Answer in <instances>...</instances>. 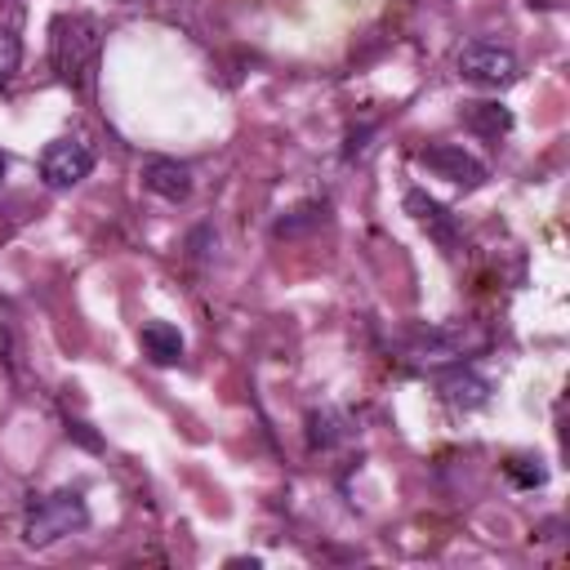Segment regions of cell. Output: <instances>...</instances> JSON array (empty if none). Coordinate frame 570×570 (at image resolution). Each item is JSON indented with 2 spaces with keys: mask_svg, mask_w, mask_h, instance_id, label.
<instances>
[{
  "mask_svg": "<svg viewBox=\"0 0 570 570\" xmlns=\"http://www.w3.org/2000/svg\"><path fill=\"white\" fill-rule=\"evenodd\" d=\"M98 49H102V36H98V22L89 13H62V18H53L49 62H53V71H58L62 85L89 89L94 85V71H98Z\"/></svg>",
  "mask_w": 570,
  "mask_h": 570,
  "instance_id": "1",
  "label": "cell"
},
{
  "mask_svg": "<svg viewBox=\"0 0 570 570\" xmlns=\"http://www.w3.org/2000/svg\"><path fill=\"white\" fill-rule=\"evenodd\" d=\"M89 525V503L80 490H53L45 499H36L27 508V521H22V543L27 548H49L76 530Z\"/></svg>",
  "mask_w": 570,
  "mask_h": 570,
  "instance_id": "2",
  "label": "cell"
},
{
  "mask_svg": "<svg viewBox=\"0 0 570 570\" xmlns=\"http://www.w3.org/2000/svg\"><path fill=\"white\" fill-rule=\"evenodd\" d=\"M454 67L468 85H481V89H503L521 76V62L508 45L499 40H468L459 53H454Z\"/></svg>",
  "mask_w": 570,
  "mask_h": 570,
  "instance_id": "3",
  "label": "cell"
},
{
  "mask_svg": "<svg viewBox=\"0 0 570 570\" xmlns=\"http://www.w3.org/2000/svg\"><path fill=\"white\" fill-rule=\"evenodd\" d=\"M481 343H485V334H476L468 325H419L405 334V356H414L423 365H445V361L476 352Z\"/></svg>",
  "mask_w": 570,
  "mask_h": 570,
  "instance_id": "4",
  "label": "cell"
},
{
  "mask_svg": "<svg viewBox=\"0 0 570 570\" xmlns=\"http://www.w3.org/2000/svg\"><path fill=\"white\" fill-rule=\"evenodd\" d=\"M89 174H94V147H89L80 134L53 138V142L45 147V156H40V178H45V187H53V191L76 187V183H85Z\"/></svg>",
  "mask_w": 570,
  "mask_h": 570,
  "instance_id": "5",
  "label": "cell"
},
{
  "mask_svg": "<svg viewBox=\"0 0 570 570\" xmlns=\"http://www.w3.org/2000/svg\"><path fill=\"white\" fill-rule=\"evenodd\" d=\"M419 165L432 169L436 178L454 183V187H468V191L485 183V165L472 151H463L459 142H432V147H423L419 151Z\"/></svg>",
  "mask_w": 570,
  "mask_h": 570,
  "instance_id": "6",
  "label": "cell"
},
{
  "mask_svg": "<svg viewBox=\"0 0 570 570\" xmlns=\"http://www.w3.org/2000/svg\"><path fill=\"white\" fill-rule=\"evenodd\" d=\"M142 187L151 191V196H160V200H187L191 196V187H196V178H191V165H183V160H174V156H147L142 160Z\"/></svg>",
  "mask_w": 570,
  "mask_h": 570,
  "instance_id": "7",
  "label": "cell"
},
{
  "mask_svg": "<svg viewBox=\"0 0 570 570\" xmlns=\"http://www.w3.org/2000/svg\"><path fill=\"white\" fill-rule=\"evenodd\" d=\"M405 209L414 214V223H419L441 249H454V245H459V223H454V214H450L441 200H432L428 191L414 187V191H405Z\"/></svg>",
  "mask_w": 570,
  "mask_h": 570,
  "instance_id": "8",
  "label": "cell"
},
{
  "mask_svg": "<svg viewBox=\"0 0 570 570\" xmlns=\"http://www.w3.org/2000/svg\"><path fill=\"white\" fill-rule=\"evenodd\" d=\"M436 392L445 396V405H454V410H481L485 401H490V383L476 374V370H445V374H436Z\"/></svg>",
  "mask_w": 570,
  "mask_h": 570,
  "instance_id": "9",
  "label": "cell"
},
{
  "mask_svg": "<svg viewBox=\"0 0 570 570\" xmlns=\"http://www.w3.org/2000/svg\"><path fill=\"white\" fill-rule=\"evenodd\" d=\"M138 343H142V352H147L156 365L183 361V334H178L169 321H147V325L138 330Z\"/></svg>",
  "mask_w": 570,
  "mask_h": 570,
  "instance_id": "10",
  "label": "cell"
},
{
  "mask_svg": "<svg viewBox=\"0 0 570 570\" xmlns=\"http://www.w3.org/2000/svg\"><path fill=\"white\" fill-rule=\"evenodd\" d=\"M463 125L472 129V134H481V138H503L508 129H512V111L503 107V102H468L463 107Z\"/></svg>",
  "mask_w": 570,
  "mask_h": 570,
  "instance_id": "11",
  "label": "cell"
},
{
  "mask_svg": "<svg viewBox=\"0 0 570 570\" xmlns=\"http://www.w3.org/2000/svg\"><path fill=\"white\" fill-rule=\"evenodd\" d=\"M338 441H347V419L338 410H312L307 414V445L312 450H334Z\"/></svg>",
  "mask_w": 570,
  "mask_h": 570,
  "instance_id": "12",
  "label": "cell"
},
{
  "mask_svg": "<svg viewBox=\"0 0 570 570\" xmlns=\"http://www.w3.org/2000/svg\"><path fill=\"white\" fill-rule=\"evenodd\" d=\"M325 200H307V205H298L294 214H285V218H276V236H303L307 227H316V223H325Z\"/></svg>",
  "mask_w": 570,
  "mask_h": 570,
  "instance_id": "13",
  "label": "cell"
},
{
  "mask_svg": "<svg viewBox=\"0 0 570 570\" xmlns=\"http://www.w3.org/2000/svg\"><path fill=\"white\" fill-rule=\"evenodd\" d=\"M508 481L512 485H521V490H539L543 481H548V468H543V459H530V454H517V459H508Z\"/></svg>",
  "mask_w": 570,
  "mask_h": 570,
  "instance_id": "14",
  "label": "cell"
},
{
  "mask_svg": "<svg viewBox=\"0 0 570 570\" xmlns=\"http://www.w3.org/2000/svg\"><path fill=\"white\" fill-rule=\"evenodd\" d=\"M18 62H22V40H18V31L0 27V89L18 76Z\"/></svg>",
  "mask_w": 570,
  "mask_h": 570,
  "instance_id": "15",
  "label": "cell"
},
{
  "mask_svg": "<svg viewBox=\"0 0 570 570\" xmlns=\"http://www.w3.org/2000/svg\"><path fill=\"white\" fill-rule=\"evenodd\" d=\"M67 436H76L85 450H102V441L89 432V423H80V419H67Z\"/></svg>",
  "mask_w": 570,
  "mask_h": 570,
  "instance_id": "16",
  "label": "cell"
},
{
  "mask_svg": "<svg viewBox=\"0 0 570 570\" xmlns=\"http://www.w3.org/2000/svg\"><path fill=\"white\" fill-rule=\"evenodd\" d=\"M370 134H374V125H361V129H352V134H347V147H343V156H347V160H352V156H361Z\"/></svg>",
  "mask_w": 570,
  "mask_h": 570,
  "instance_id": "17",
  "label": "cell"
},
{
  "mask_svg": "<svg viewBox=\"0 0 570 570\" xmlns=\"http://www.w3.org/2000/svg\"><path fill=\"white\" fill-rule=\"evenodd\" d=\"M209 240H214V232H209V227H196V232H191V240H187L191 258H205V254H209Z\"/></svg>",
  "mask_w": 570,
  "mask_h": 570,
  "instance_id": "18",
  "label": "cell"
},
{
  "mask_svg": "<svg viewBox=\"0 0 570 570\" xmlns=\"http://www.w3.org/2000/svg\"><path fill=\"white\" fill-rule=\"evenodd\" d=\"M4 174H9V160H4V151H0V183H4Z\"/></svg>",
  "mask_w": 570,
  "mask_h": 570,
  "instance_id": "19",
  "label": "cell"
},
{
  "mask_svg": "<svg viewBox=\"0 0 570 570\" xmlns=\"http://www.w3.org/2000/svg\"><path fill=\"white\" fill-rule=\"evenodd\" d=\"M120 4H138V0H120Z\"/></svg>",
  "mask_w": 570,
  "mask_h": 570,
  "instance_id": "20",
  "label": "cell"
}]
</instances>
